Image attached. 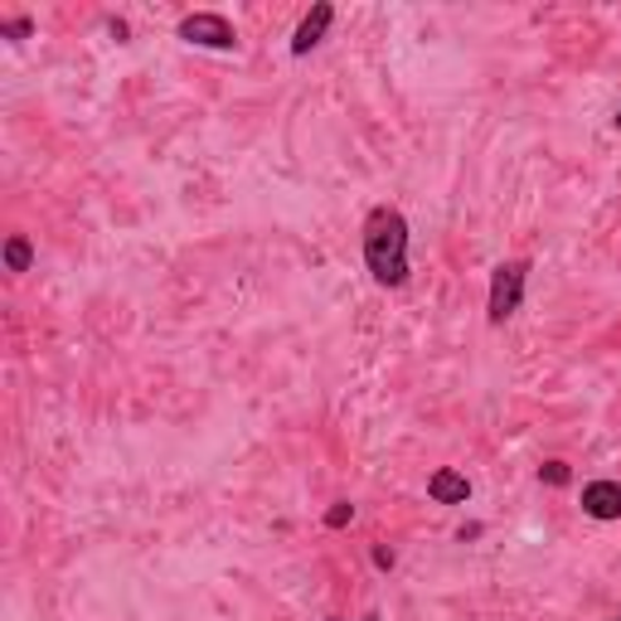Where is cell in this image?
I'll return each mask as SVG.
<instances>
[{
    "instance_id": "cell-10",
    "label": "cell",
    "mask_w": 621,
    "mask_h": 621,
    "mask_svg": "<svg viewBox=\"0 0 621 621\" xmlns=\"http://www.w3.org/2000/svg\"><path fill=\"white\" fill-rule=\"evenodd\" d=\"M30 30H34L30 15H20V20H6V24H0V34H6V40H30Z\"/></svg>"
},
{
    "instance_id": "cell-3",
    "label": "cell",
    "mask_w": 621,
    "mask_h": 621,
    "mask_svg": "<svg viewBox=\"0 0 621 621\" xmlns=\"http://www.w3.org/2000/svg\"><path fill=\"white\" fill-rule=\"evenodd\" d=\"M180 40L185 44H200V49H238V34H234V24H228L224 15H214V10H200V15H185L180 20Z\"/></svg>"
},
{
    "instance_id": "cell-2",
    "label": "cell",
    "mask_w": 621,
    "mask_h": 621,
    "mask_svg": "<svg viewBox=\"0 0 621 621\" xmlns=\"http://www.w3.org/2000/svg\"><path fill=\"white\" fill-rule=\"evenodd\" d=\"M525 282H529V263L525 258H510L491 272V297H485V315H491V325H505L510 315L520 311V301H525Z\"/></svg>"
},
{
    "instance_id": "cell-5",
    "label": "cell",
    "mask_w": 621,
    "mask_h": 621,
    "mask_svg": "<svg viewBox=\"0 0 621 621\" xmlns=\"http://www.w3.org/2000/svg\"><path fill=\"white\" fill-rule=\"evenodd\" d=\"M582 515L621 520V481H588L582 485Z\"/></svg>"
},
{
    "instance_id": "cell-13",
    "label": "cell",
    "mask_w": 621,
    "mask_h": 621,
    "mask_svg": "<svg viewBox=\"0 0 621 621\" xmlns=\"http://www.w3.org/2000/svg\"><path fill=\"white\" fill-rule=\"evenodd\" d=\"M364 621H379V617H364Z\"/></svg>"
},
{
    "instance_id": "cell-12",
    "label": "cell",
    "mask_w": 621,
    "mask_h": 621,
    "mask_svg": "<svg viewBox=\"0 0 621 621\" xmlns=\"http://www.w3.org/2000/svg\"><path fill=\"white\" fill-rule=\"evenodd\" d=\"M612 121H617V131H621V107H617V117H612Z\"/></svg>"
},
{
    "instance_id": "cell-11",
    "label": "cell",
    "mask_w": 621,
    "mask_h": 621,
    "mask_svg": "<svg viewBox=\"0 0 621 621\" xmlns=\"http://www.w3.org/2000/svg\"><path fill=\"white\" fill-rule=\"evenodd\" d=\"M374 564H379V568H394V549H374Z\"/></svg>"
},
{
    "instance_id": "cell-14",
    "label": "cell",
    "mask_w": 621,
    "mask_h": 621,
    "mask_svg": "<svg viewBox=\"0 0 621 621\" xmlns=\"http://www.w3.org/2000/svg\"><path fill=\"white\" fill-rule=\"evenodd\" d=\"M612 621H621V612H617V617H612Z\"/></svg>"
},
{
    "instance_id": "cell-6",
    "label": "cell",
    "mask_w": 621,
    "mask_h": 621,
    "mask_svg": "<svg viewBox=\"0 0 621 621\" xmlns=\"http://www.w3.org/2000/svg\"><path fill=\"white\" fill-rule=\"evenodd\" d=\"M428 495L437 505H467L471 501V481L461 477L457 467H437L432 481H428Z\"/></svg>"
},
{
    "instance_id": "cell-4",
    "label": "cell",
    "mask_w": 621,
    "mask_h": 621,
    "mask_svg": "<svg viewBox=\"0 0 621 621\" xmlns=\"http://www.w3.org/2000/svg\"><path fill=\"white\" fill-rule=\"evenodd\" d=\"M331 20H335V6H331V0H321V6H311V15L297 24V34H291V54H297V58H301V54H311V49L325 40V30H331Z\"/></svg>"
},
{
    "instance_id": "cell-1",
    "label": "cell",
    "mask_w": 621,
    "mask_h": 621,
    "mask_svg": "<svg viewBox=\"0 0 621 621\" xmlns=\"http://www.w3.org/2000/svg\"><path fill=\"white\" fill-rule=\"evenodd\" d=\"M364 267L379 287L408 282V218L388 204L364 218Z\"/></svg>"
},
{
    "instance_id": "cell-7",
    "label": "cell",
    "mask_w": 621,
    "mask_h": 621,
    "mask_svg": "<svg viewBox=\"0 0 621 621\" xmlns=\"http://www.w3.org/2000/svg\"><path fill=\"white\" fill-rule=\"evenodd\" d=\"M30 263H34V248H30V238L10 234V238H6V267H10V272H30Z\"/></svg>"
},
{
    "instance_id": "cell-9",
    "label": "cell",
    "mask_w": 621,
    "mask_h": 621,
    "mask_svg": "<svg viewBox=\"0 0 621 621\" xmlns=\"http://www.w3.org/2000/svg\"><path fill=\"white\" fill-rule=\"evenodd\" d=\"M350 520H355V505H350V501H335L331 510H325V525H331V529H345Z\"/></svg>"
},
{
    "instance_id": "cell-8",
    "label": "cell",
    "mask_w": 621,
    "mask_h": 621,
    "mask_svg": "<svg viewBox=\"0 0 621 621\" xmlns=\"http://www.w3.org/2000/svg\"><path fill=\"white\" fill-rule=\"evenodd\" d=\"M539 481H544V485H568V481H574V471H568V461H544V467H539Z\"/></svg>"
}]
</instances>
